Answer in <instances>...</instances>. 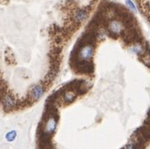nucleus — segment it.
<instances>
[{
  "label": "nucleus",
  "instance_id": "obj_1",
  "mask_svg": "<svg viewBox=\"0 0 150 149\" xmlns=\"http://www.w3.org/2000/svg\"><path fill=\"white\" fill-rule=\"evenodd\" d=\"M89 11L86 8H79L73 14V20L77 24H81L87 20V19L89 18Z\"/></svg>",
  "mask_w": 150,
  "mask_h": 149
},
{
  "label": "nucleus",
  "instance_id": "obj_2",
  "mask_svg": "<svg viewBox=\"0 0 150 149\" xmlns=\"http://www.w3.org/2000/svg\"><path fill=\"white\" fill-rule=\"evenodd\" d=\"M45 93V89L43 88V86L39 85V84H35L32 88H30L29 96L30 100L32 101H38L41 97L43 96Z\"/></svg>",
  "mask_w": 150,
  "mask_h": 149
},
{
  "label": "nucleus",
  "instance_id": "obj_3",
  "mask_svg": "<svg viewBox=\"0 0 150 149\" xmlns=\"http://www.w3.org/2000/svg\"><path fill=\"white\" fill-rule=\"evenodd\" d=\"M93 54H94V47L92 45L89 44V45L83 47L80 49V51L79 52V57L83 61L89 60L90 58H92Z\"/></svg>",
  "mask_w": 150,
  "mask_h": 149
},
{
  "label": "nucleus",
  "instance_id": "obj_4",
  "mask_svg": "<svg viewBox=\"0 0 150 149\" xmlns=\"http://www.w3.org/2000/svg\"><path fill=\"white\" fill-rule=\"evenodd\" d=\"M56 128H57V120L55 117L50 115L47 118L45 121V126H44L43 131L48 135H51L56 131Z\"/></svg>",
  "mask_w": 150,
  "mask_h": 149
},
{
  "label": "nucleus",
  "instance_id": "obj_5",
  "mask_svg": "<svg viewBox=\"0 0 150 149\" xmlns=\"http://www.w3.org/2000/svg\"><path fill=\"white\" fill-rule=\"evenodd\" d=\"M108 30L113 35H120L123 31V25L121 21L111 20L108 25Z\"/></svg>",
  "mask_w": 150,
  "mask_h": 149
},
{
  "label": "nucleus",
  "instance_id": "obj_6",
  "mask_svg": "<svg viewBox=\"0 0 150 149\" xmlns=\"http://www.w3.org/2000/svg\"><path fill=\"white\" fill-rule=\"evenodd\" d=\"M2 103H3V107L6 110L12 109L17 105V102L15 100V99L13 97V95H4L3 100H2Z\"/></svg>",
  "mask_w": 150,
  "mask_h": 149
},
{
  "label": "nucleus",
  "instance_id": "obj_7",
  "mask_svg": "<svg viewBox=\"0 0 150 149\" xmlns=\"http://www.w3.org/2000/svg\"><path fill=\"white\" fill-rule=\"evenodd\" d=\"M76 98V95L73 91H67L63 94V96H62V100L65 103H71L73 102L75 100Z\"/></svg>",
  "mask_w": 150,
  "mask_h": 149
},
{
  "label": "nucleus",
  "instance_id": "obj_8",
  "mask_svg": "<svg viewBox=\"0 0 150 149\" xmlns=\"http://www.w3.org/2000/svg\"><path fill=\"white\" fill-rule=\"evenodd\" d=\"M129 52L133 54H141L143 52V47L139 44H137V45H134V46L129 47Z\"/></svg>",
  "mask_w": 150,
  "mask_h": 149
},
{
  "label": "nucleus",
  "instance_id": "obj_9",
  "mask_svg": "<svg viewBox=\"0 0 150 149\" xmlns=\"http://www.w3.org/2000/svg\"><path fill=\"white\" fill-rule=\"evenodd\" d=\"M16 136H17L16 131H11L8 132L7 134L5 135V138H6V140H7L8 142H14V140H15V138H16Z\"/></svg>",
  "mask_w": 150,
  "mask_h": 149
},
{
  "label": "nucleus",
  "instance_id": "obj_10",
  "mask_svg": "<svg viewBox=\"0 0 150 149\" xmlns=\"http://www.w3.org/2000/svg\"><path fill=\"white\" fill-rule=\"evenodd\" d=\"M126 4H127V5L129 7V8L132 11V12H134V13H136L137 12V8L135 6V4L132 2V0H126Z\"/></svg>",
  "mask_w": 150,
  "mask_h": 149
},
{
  "label": "nucleus",
  "instance_id": "obj_11",
  "mask_svg": "<svg viewBox=\"0 0 150 149\" xmlns=\"http://www.w3.org/2000/svg\"><path fill=\"white\" fill-rule=\"evenodd\" d=\"M124 149H137V143H135V142H129L128 144L126 145Z\"/></svg>",
  "mask_w": 150,
  "mask_h": 149
}]
</instances>
